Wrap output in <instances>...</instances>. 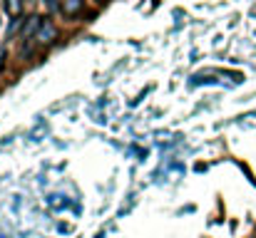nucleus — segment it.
I'll list each match as a JSON object with an SVG mask.
<instances>
[{"mask_svg": "<svg viewBox=\"0 0 256 238\" xmlns=\"http://www.w3.org/2000/svg\"><path fill=\"white\" fill-rule=\"evenodd\" d=\"M85 0H62V12L65 15H78L82 10Z\"/></svg>", "mask_w": 256, "mask_h": 238, "instance_id": "f257e3e1", "label": "nucleus"}, {"mask_svg": "<svg viewBox=\"0 0 256 238\" xmlns=\"http://www.w3.org/2000/svg\"><path fill=\"white\" fill-rule=\"evenodd\" d=\"M55 35H58V30H55L50 22H45V25L40 27V32H38L35 40H40V42H50V37H55Z\"/></svg>", "mask_w": 256, "mask_h": 238, "instance_id": "f03ea898", "label": "nucleus"}, {"mask_svg": "<svg viewBox=\"0 0 256 238\" xmlns=\"http://www.w3.org/2000/svg\"><path fill=\"white\" fill-rule=\"evenodd\" d=\"M8 12L15 17V15L20 12V0H8Z\"/></svg>", "mask_w": 256, "mask_h": 238, "instance_id": "7ed1b4c3", "label": "nucleus"}]
</instances>
